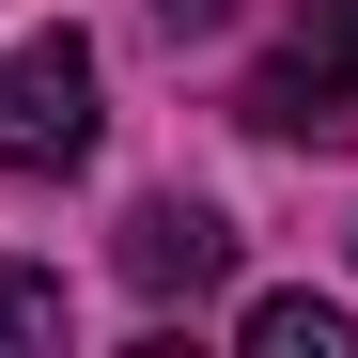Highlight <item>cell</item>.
<instances>
[{
  "label": "cell",
  "mask_w": 358,
  "mask_h": 358,
  "mask_svg": "<svg viewBox=\"0 0 358 358\" xmlns=\"http://www.w3.org/2000/svg\"><path fill=\"white\" fill-rule=\"evenodd\" d=\"M78 156H94V47L78 31L0 47V171H78Z\"/></svg>",
  "instance_id": "obj_1"
},
{
  "label": "cell",
  "mask_w": 358,
  "mask_h": 358,
  "mask_svg": "<svg viewBox=\"0 0 358 358\" xmlns=\"http://www.w3.org/2000/svg\"><path fill=\"white\" fill-rule=\"evenodd\" d=\"M250 125L265 141H358V0H312V16H296V47L280 63L250 78Z\"/></svg>",
  "instance_id": "obj_2"
},
{
  "label": "cell",
  "mask_w": 358,
  "mask_h": 358,
  "mask_svg": "<svg viewBox=\"0 0 358 358\" xmlns=\"http://www.w3.org/2000/svg\"><path fill=\"white\" fill-rule=\"evenodd\" d=\"M125 280L141 296H218L234 280V218L218 203H141L125 218Z\"/></svg>",
  "instance_id": "obj_3"
},
{
  "label": "cell",
  "mask_w": 358,
  "mask_h": 358,
  "mask_svg": "<svg viewBox=\"0 0 358 358\" xmlns=\"http://www.w3.org/2000/svg\"><path fill=\"white\" fill-rule=\"evenodd\" d=\"M250 358H358V327L327 296H250Z\"/></svg>",
  "instance_id": "obj_4"
},
{
  "label": "cell",
  "mask_w": 358,
  "mask_h": 358,
  "mask_svg": "<svg viewBox=\"0 0 358 358\" xmlns=\"http://www.w3.org/2000/svg\"><path fill=\"white\" fill-rule=\"evenodd\" d=\"M63 343V280L47 265H0V358H47Z\"/></svg>",
  "instance_id": "obj_5"
},
{
  "label": "cell",
  "mask_w": 358,
  "mask_h": 358,
  "mask_svg": "<svg viewBox=\"0 0 358 358\" xmlns=\"http://www.w3.org/2000/svg\"><path fill=\"white\" fill-rule=\"evenodd\" d=\"M218 16H234V0H156V31H171V47H203Z\"/></svg>",
  "instance_id": "obj_6"
}]
</instances>
